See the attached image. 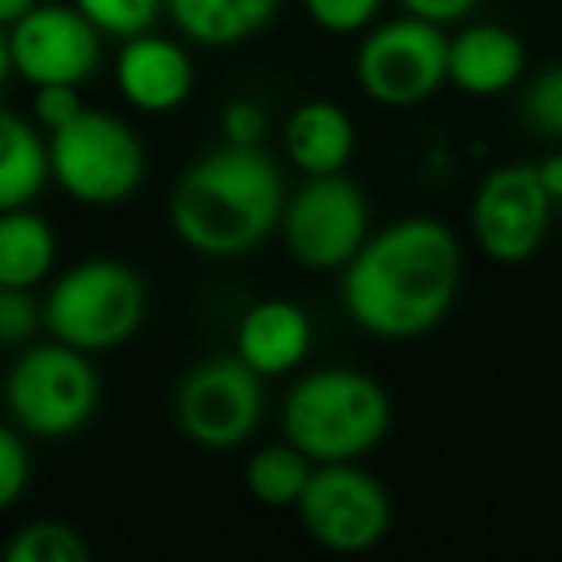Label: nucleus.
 Returning <instances> with one entry per match:
<instances>
[{
    "instance_id": "1",
    "label": "nucleus",
    "mask_w": 562,
    "mask_h": 562,
    "mask_svg": "<svg viewBox=\"0 0 562 562\" xmlns=\"http://www.w3.org/2000/svg\"><path fill=\"white\" fill-rule=\"evenodd\" d=\"M462 243L439 216H401L367 235L339 270V301L359 331L385 344L424 339L462 293Z\"/></svg>"
},
{
    "instance_id": "2",
    "label": "nucleus",
    "mask_w": 562,
    "mask_h": 562,
    "mask_svg": "<svg viewBox=\"0 0 562 562\" xmlns=\"http://www.w3.org/2000/svg\"><path fill=\"white\" fill-rule=\"evenodd\" d=\"M285 178L262 147H212L178 178L170 193V227L201 258H243L281 227Z\"/></svg>"
},
{
    "instance_id": "3",
    "label": "nucleus",
    "mask_w": 562,
    "mask_h": 562,
    "mask_svg": "<svg viewBox=\"0 0 562 562\" xmlns=\"http://www.w3.org/2000/svg\"><path fill=\"white\" fill-rule=\"evenodd\" d=\"M393 401L374 374L355 367H316L281 397V436L321 462H362L385 443Z\"/></svg>"
},
{
    "instance_id": "4",
    "label": "nucleus",
    "mask_w": 562,
    "mask_h": 562,
    "mask_svg": "<svg viewBox=\"0 0 562 562\" xmlns=\"http://www.w3.org/2000/svg\"><path fill=\"white\" fill-rule=\"evenodd\" d=\"M147 281L120 258H81L47 281L43 328L86 355L120 351L147 321Z\"/></svg>"
},
{
    "instance_id": "5",
    "label": "nucleus",
    "mask_w": 562,
    "mask_h": 562,
    "mask_svg": "<svg viewBox=\"0 0 562 562\" xmlns=\"http://www.w3.org/2000/svg\"><path fill=\"white\" fill-rule=\"evenodd\" d=\"M101 370L93 367V355L58 339L20 347L4 378V408L12 424L27 439L47 443L86 431L101 408Z\"/></svg>"
},
{
    "instance_id": "6",
    "label": "nucleus",
    "mask_w": 562,
    "mask_h": 562,
    "mask_svg": "<svg viewBox=\"0 0 562 562\" xmlns=\"http://www.w3.org/2000/svg\"><path fill=\"white\" fill-rule=\"evenodd\" d=\"M50 181L86 209H116L132 201L147 178V147L124 116L81 109L47 135Z\"/></svg>"
},
{
    "instance_id": "7",
    "label": "nucleus",
    "mask_w": 562,
    "mask_h": 562,
    "mask_svg": "<svg viewBox=\"0 0 562 562\" xmlns=\"http://www.w3.org/2000/svg\"><path fill=\"white\" fill-rule=\"evenodd\" d=\"M355 86L390 112L428 104L447 86V32L413 12L378 20L359 35Z\"/></svg>"
},
{
    "instance_id": "8",
    "label": "nucleus",
    "mask_w": 562,
    "mask_h": 562,
    "mask_svg": "<svg viewBox=\"0 0 562 562\" xmlns=\"http://www.w3.org/2000/svg\"><path fill=\"white\" fill-rule=\"evenodd\" d=\"M278 232L297 266L316 273H339L374 232L370 201L359 181L347 178V170L305 178V186L285 196Z\"/></svg>"
},
{
    "instance_id": "9",
    "label": "nucleus",
    "mask_w": 562,
    "mask_h": 562,
    "mask_svg": "<svg viewBox=\"0 0 562 562\" xmlns=\"http://www.w3.org/2000/svg\"><path fill=\"white\" fill-rule=\"evenodd\" d=\"M266 413L262 378L239 362L204 359L186 370L173 390V424L201 451H239L258 431Z\"/></svg>"
},
{
    "instance_id": "10",
    "label": "nucleus",
    "mask_w": 562,
    "mask_h": 562,
    "mask_svg": "<svg viewBox=\"0 0 562 562\" xmlns=\"http://www.w3.org/2000/svg\"><path fill=\"white\" fill-rule=\"evenodd\" d=\"M301 528L331 554H367L390 536L393 501L362 462H321L313 467L297 508Z\"/></svg>"
},
{
    "instance_id": "11",
    "label": "nucleus",
    "mask_w": 562,
    "mask_h": 562,
    "mask_svg": "<svg viewBox=\"0 0 562 562\" xmlns=\"http://www.w3.org/2000/svg\"><path fill=\"white\" fill-rule=\"evenodd\" d=\"M554 220L539 166L505 162L493 166L470 201V235L477 250L497 266H524L539 255Z\"/></svg>"
},
{
    "instance_id": "12",
    "label": "nucleus",
    "mask_w": 562,
    "mask_h": 562,
    "mask_svg": "<svg viewBox=\"0 0 562 562\" xmlns=\"http://www.w3.org/2000/svg\"><path fill=\"white\" fill-rule=\"evenodd\" d=\"M12 74L27 86H86L104 58V35L74 4L40 0L9 27Z\"/></svg>"
},
{
    "instance_id": "13",
    "label": "nucleus",
    "mask_w": 562,
    "mask_h": 562,
    "mask_svg": "<svg viewBox=\"0 0 562 562\" xmlns=\"http://www.w3.org/2000/svg\"><path fill=\"white\" fill-rule=\"evenodd\" d=\"M112 81L127 109L143 116H170L186 109L196 86L193 55L181 40L158 32H143L120 43Z\"/></svg>"
},
{
    "instance_id": "14",
    "label": "nucleus",
    "mask_w": 562,
    "mask_h": 562,
    "mask_svg": "<svg viewBox=\"0 0 562 562\" xmlns=\"http://www.w3.org/2000/svg\"><path fill=\"white\" fill-rule=\"evenodd\" d=\"M528 78V47L505 24L467 20L447 35V86L467 97H501Z\"/></svg>"
},
{
    "instance_id": "15",
    "label": "nucleus",
    "mask_w": 562,
    "mask_h": 562,
    "mask_svg": "<svg viewBox=\"0 0 562 562\" xmlns=\"http://www.w3.org/2000/svg\"><path fill=\"white\" fill-rule=\"evenodd\" d=\"M313 316L290 297H266L250 305L235 324V359L247 362L258 378H290L313 355Z\"/></svg>"
},
{
    "instance_id": "16",
    "label": "nucleus",
    "mask_w": 562,
    "mask_h": 562,
    "mask_svg": "<svg viewBox=\"0 0 562 562\" xmlns=\"http://www.w3.org/2000/svg\"><path fill=\"white\" fill-rule=\"evenodd\" d=\"M355 147H359V132H355L351 112L328 97L301 101L281 127V150L293 170H301L305 178L344 173L355 158Z\"/></svg>"
},
{
    "instance_id": "17",
    "label": "nucleus",
    "mask_w": 562,
    "mask_h": 562,
    "mask_svg": "<svg viewBox=\"0 0 562 562\" xmlns=\"http://www.w3.org/2000/svg\"><path fill=\"white\" fill-rule=\"evenodd\" d=\"M278 12L281 0H166V16L181 40L209 50H232L258 40Z\"/></svg>"
},
{
    "instance_id": "18",
    "label": "nucleus",
    "mask_w": 562,
    "mask_h": 562,
    "mask_svg": "<svg viewBox=\"0 0 562 562\" xmlns=\"http://www.w3.org/2000/svg\"><path fill=\"white\" fill-rule=\"evenodd\" d=\"M50 186L47 132L20 112L0 109V212L24 209Z\"/></svg>"
},
{
    "instance_id": "19",
    "label": "nucleus",
    "mask_w": 562,
    "mask_h": 562,
    "mask_svg": "<svg viewBox=\"0 0 562 562\" xmlns=\"http://www.w3.org/2000/svg\"><path fill=\"white\" fill-rule=\"evenodd\" d=\"M58 235L47 216L24 209L0 212V285L12 290H40L55 278Z\"/></svg>"
},
{
    "instance_id": "20",
    "label": "nucleus",
    "mask_w": 562,
    "mask_h": 562,
    "mask_svg": "<svg viewBox=\"0 0 562 562\" xmlns=\"http://www.w3.org/2000/svg\"><path fill=\"white\" fill-rule=\"evenodd\" d=\"M316 462L281 436V443L255 447L243 462V485L266 508H297Z\"/></svg>"
},
{
    "instance_id": "21",
    "label": "nucleus",
    "mask_w": 562,
    "mask_h": 562,
    "mask_svg": "<svg viewBox=\"0 0 562 562\" xmlns=\"http://www.w3.org/2000/svg\"><path fill=\"white\" fill-rule=\"evenodd\" d=\"M0 554L4 562H89L93 543L66 520H32L12 531Z\"/></svg>"
},
{
    "instance_id": "22",
    "label": "nucleus",
    "mask_w": 562,
    "mask_h": 562,
    "mask_svg": "<svg viewBox=\"0 0 562 562\" xmlns=\"http://www.w3.org/2000/svg\"><path fill=\"white\" fill-rule=\"evenodd\" d=\"M74 9L104 35V40H132V35L155 32L166 16V0H70Z\"/></svg>"
},
{
    "instance_id": "23",
    "label": "nucleus",
    "mask_w": 562,
    "mask_h": 562,
    "mask_svg": "<svg viewBox=\"0 0 562 562\" xmlns=\"http://www.w3.org/2000/svg\"><path fill=\"white\" fill-rule=\"evenodd\" d=\"M520 116L528 127H536L543 139L562 143V63L543 66L524 81Z\"/></svg>"
},
{
    "instance_id": "24",
    "label": "nucleus",
    "mask_w": 562,
    "mask_h": 562,
    "mask_svg": "<svg viewBox=\"0 0 562 562\" xmlns=\"http://www.w3.org/2000/svg\"><path fill=\"white\" fill-rule=\"evenodd\" d=\"M301 9L324 35H362L382 20L385 0H301Z\"/></svg>"
},
{
    "instance_id": "25",
    "label": "nucleus",
    "mask_w": 562,
    "mask_h": 562,
    "mask_svg": "<svg viewBox=\"0 0 562 562\" xmlns=\"http://www.w3.org/2000/svg\"><path fill=\"white\" fill-rule=\"evenodd\" d=\"M32 485V447L16 424H0V513L24 501Z\"/></svg>"
},
{
    "instance_id": "26",
    "label": "nucleus",
    "mask_w": 562,
    "mask_h": 562,
    "mask_svg": "<svg viewBox=\"0 0 562 562\" xmlns=\"http://www.w3.org/2000/svg\"><path fill=\"white\" fill-rule=\"evenodd\" d=\"M40 328H43V301H35V290L0 285V347L35 344V331Z\"/></svg>"
},
{
    "instance_id": "27",
    "label": "nucleus",
    "mask_w": 562,
    "mask_h": 562,
    "mask_svg": "<svg viewBox=\"0 0 562 562\" xmlns=\"http://www.w3.org/2000/svg\"><path fill=\"white\" fill-rule=\"evenodd\" d=\"M220 132H224V143H235V147H262L266 132H270V116L250 97H235L220 112Z\"/></svg>"
},
{
    "instance_id": "28",
    "label": "nucleus",
    "mask_w": 562,
    "mask_h": 562,
    "mask_svg": "<svg viewBox=\"0 0 562 562\" xmlns=\"http://www.w3.org/2000/svg\"><path fill=\"white\" fill-rule=\"evenodd\" d=\"M81 109H86V104H81V89L78 86H35L32 120L47 135L70 124V120L78 116Z\"/></svg>"
},
{
    "instance_id": "29",
    "label": "nucleus",
    "mask_w": 562,
    "mask_h": 562,
    "mask_svg": "<svg viewBox=\"0 0 562 562\" xmlns=\"http://www.w3.org/2000/svg\"><path fill=\"white\" fill-rule=\"evenodd\" d=\"M401 9L413 12L420 20H431L439 27H451V24H467L477 9H482V0H397Z\"/></svg>"
},
{
    "instance_id": "30",
    "label": "nucleus",
    "mask_w": 562,
    "mask_h": 562,
    "mask_svg": "<svg viewBox=\"0 0 562 562\" xmlns=\"http://www.w3.org/2000/svg\"><path fill=\"white\" fill-rule=\"evenodd\" d=\"M539 178H543V186H547V193H551L554 209H562V150L539 162Z\"/></svg>"
},
{
    "instance_id": "31",
    "label": "nucleus",
    "mask_w": 562,
    "mask_h": 562,
    "mask_svg": "<svg viewBox=\"0 0 562 562\" xmlns=\"http://www.w3.org/2000/svg\"><path fill=\"white\" fill-rule=\"evenodd\" d=\"M35 4H40V0H0V27L9 32V27L20 24V20H24Z\"/></svg>"
},
{
    "instance_id": "32",
    "label": "nucleus",
    "mask_w": 562,
    "mask_h": 562,
    "mask_svg": "<svg viewBox=\"0 0 562 562\" xmlns=\"http://www.w3.org/2000/svg\"><path fill=\"white\" fill-rule=\"evenodd\" d=\"M12 78V58H9V32L0 27V93H4V86H9Z\"/></svg>"
}]
</instances>
